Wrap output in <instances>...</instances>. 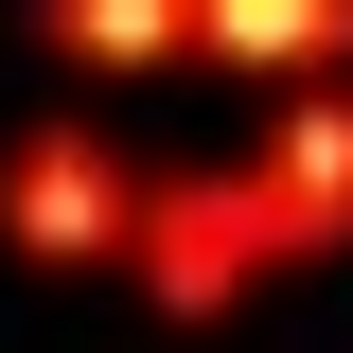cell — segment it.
Here are the masks:
<instances>
[{
    "label": "cell",
    "instance_id": "cell-1",
    "mask_svg": "<svg viewBox=\"0 0 353 353\" xmlns=\"http://www.w3.org/2000/svg\"><path fill=\"white\" fill-rule=\"evenodd\" d=\"M124 283L176 318V336H194V318L265 301V283H301V265H283L265 176H248V159H212V176H141V212H124Z\"/></svg>",
    "mask_w": 353,
    "mask_h": 353
},
{
    "label": "cell",
    "instance_id": "cell-2",
    "mask_svg": "<svg viewBox=\"0 0 353 353\" xmlns=\"http://www.w3.org/2000/svg\"><path fill=\"white\" fill-rule=\"evenodd\" d=\"M124 212H141V159L88 124V106H36V124L0 141V248L36 265V283L124 265Z\"/></svg>",
    "mask_w": 353,
    "mask_h": 353
},
{
    "label": "cell",
    "instance_id": "cell-3",
    "mask_svg": "<svg viewBox=\"0 0 353 353\" xmlns=\"http://www.w3.org/2000/svg\"><path fill=\"white\" fill-rule=\"evenodd\" d=\"M248 176H265V212H283V265H353V88L336 71L283 88V124L248 141Z\"/></svg>",
    "mask_w": 353,
    "mask_h": 353
},
{
    "label": "cell",
    "instance_id": "cell-4",
    "mask_svg": "<svg viewBox=\"0 0 353 353\" xmlns=\"http://www.w3.org/2000/svg\"><path fill=\"white\" fill-rule=\"evenodd\" d=\"M194 71L318 88V71H353V0H194Z\"/></svg>",
    "mask_w": 353,
    "mask_h": 353
},
{
    "label": "cell",
    "instance_id": "cell-5",
    "mask_svg": "<svg viewBox=\"0 0 353 353\" xmlns=\"http://www.w3.org/2000/svg\"><path fill=\"white\" fill-rule=\"evenodd\" d=\"M36 53L88 88H141V71H194V0H36Z\"/></svg>",
    "mask_w": 353,
    "mask_h": 353
}]
</instances>
